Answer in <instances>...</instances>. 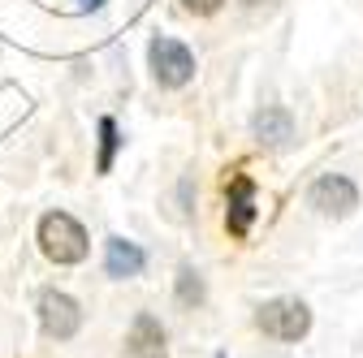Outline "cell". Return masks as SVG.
<instances>
[{
  "label": "cell",
  "instance_id": "6da1fadb",
  "mask_svg": "<svg viewBox=\"0 0 363 358\" xmlns=\"http://www.w3.org/2000/svg\"><path fill=\"white\" fill-rule=\"evenodd\" d=\"M86 229L69 212H48L39 220V250L52 263H82L86 259Z\"/></svg>",
  "mask_w": 363,
  "mask_h": 358
},
{
  "label": "cell",
  "instance_id": "7a4b0ae2",
  "mask_svg": "<svg viewBox=\"0 0 363 358\" xmlns=\"http://www.w3.org/2000/svg\"><path fill=\"white\" fill-rule=\"evenodd\" d=\"M255 328L264 337H277V341H303L311 328V311L298 298H272L255 311Z\"/></svg>",
  "mask_w": 363,
  "mask_h": 358
},
{
  "label": "cell",
  "instance_id": "3957f363",
  "mask_svg": "<svg viewBox=\"0 0 363 358\" xmlns=\"http://www.w3.org/2000/svg\"><path fill=\"white\" fill-rule=\"evenodd\" d=\"M152 74L160 86H186L191 74H195V57L186 43H177V39H152Z\"/></svg>",
  "mask_w": 363,
  "mask_h": 358
},
{
  "label": "cell",
  "instance_id": "277c9868",
  "mask_svg": "<svg viewBox=\"0 0 363 358\" xmlns=\"http://www.w3.org/2000/svg\"><path fill=\"white\" fill-rule=\"evenodd\" d=\"M39 324H43V333H48V337L69 341V337L78 333V324H82V311H78V302H74L69 294L43 289V294H39Z\"/></svg>",
  "mask_w": 363,
  "mask_h": 358
},
{
  "label": "cell",
  "instance_id": "5b68a950",
  "mask_svg": "<svg viewBox=\"0 0 363 358\" xmlns=\"http://www.w3.org/2000/svg\"><path fill=\"white\" fill-rule=\"evenodd\" d=\"M311 207L325 212V216H350L359 207V190H354V182L329 173V177H320V182L311 186Z\"/></svg>",
  "mask_w": 363,
  "mask_h": 358
},
{
  "label": "cell",
  "instance_id": "8992f818",
  "mask_svg": "<svg viewBox=\"0 0 363 358\" xmlns=\"http://www.w3.org/2000/svg\"><path fill=\"white\" fill-rule=\"evenodd\" d=\"M251 216H255V186H251V177L234 173L230 177V212H225V225H230L234 238H247Z\"/></svg>",
  "mask_w": 363,
  "mask_h": 358
},
{
  "label": "cell",
  "instance_id": "52a82bcc",
  "mask_svg": "<svg viewBox=\"0 0 363 358\" xmlns=\"http://www.w3.org/2000/svg\"><path fill=\"white\" fill-rule=\"evenodd\" d=\"M125 350L134 358H164V328L156 316H139L130 324V337H125Z\"/></svg>",
  "mask_w": 363,
  "mask_h": 358
},
{
  "label": "cell",
  "instance_id": "ba28073f",
  "mask_svg": "<svg viewBox=\"0 0 363 358\" xmlns=\"http://www.w3.org/2000/svg\"><path fill=\"white\" fill-rule=\"evenodd\" d=\"M143 272V250L134 242L108 238V277H139Z\"/></svg>",
  "mask_w": 363,
  "mask_h": 358
},
{
  "label": "cell",
  "instance_id": "9c48e42d",
  "mask_svg": "<svg viewBox=\"0 0 363 358\" xmlns=\"http://www.w3.org/2000/svg\"><path fill=\"white\" fill-rule=\"evenodd\" d=\"M290 129H294V121H290L286 108H264V112L255 117V134H259L264 143H272V147H281V143L290 139Z\"/></svg>",
  "mask_w": 363,
  "mask_h": 358
},
{
  "label": "cell",
  "instance_id": "30bf717a",
  "mask_svg": "<svg viewBox=\"0 0 363 358\" xmlns=\"http://www.w3.org/2000/svg\"><path fill=\"white\" fill-rule=\"evenodd\" d=\"M177 302L182 306H199L203 302V281H199L195 267H182L177 272Z\"/></svg>",
  "mask_w": 363,
  "mask_h": 358
},
{
  "label": "cell",
  "instance_id": "8fae6325",
  "mask_svg": "<svg viewBox=\"0 0 363 358\" xmlns=\"http://www.w3.org/2000/svg\"><path fill=\"white\" fill-rule=\"evenodd\" d=\"M113 156H117V125H113V117H104L100 121V160H96V168L108 173L113 168Z\"/></svg>",
  "mask_w": 363,
  "mask_h": 358
},
{
  "label": "cell",
  "instance_id": "7c38bea8",
  "mask_svg": "<svg viewBox=\"0 0 363 358\" xmlns=\"http://www.w3.org/2000/svg\"><path fill=\"white\" fill-rule=\"evenodd\" d=\"M182 5H186L191 13H199V18H208V13H216L225 0H182Z\"/></svg>",
  "mask_w": 363,
  "mask_h": 358
},
{
  "label": "cell",
  "instance_id": "4fadbf2b",
  "mask_svg": "<svg viewBox=\"0 0 363 358\" xmlns=\"http://www.w3.org/2000/svg\"><path fill=\"white\" fill-rule=\"evenodd\" d=\"M82 5H100V0H82Z\"/></svg>",
  "mask_w": 363,
  "mask_h": 358
},
{
  "label": "cell",
  "instance_id": "5bb4252c",
  "mask_svg": "<svg viewBox=\"0 0 363 358\" xmlns=\"http://www.w3.org/2000/svg\"><path fill=\"white\" fill-rule=\"evenodd\" d=\"M247 5H259V0H247Z\"/></svg>",
  "mask_w": 363,
  "mask_h": 358
}]
</instances>
